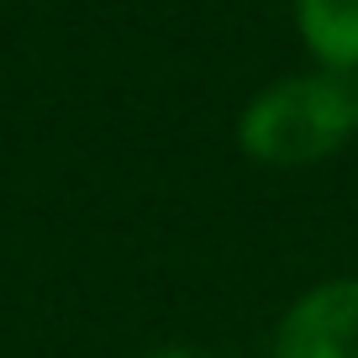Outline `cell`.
Masks as SVG:
<instances>
[{
    "label": "cell",
    "instance_id": "cell-2",
    "mask_svg": "<svg viewBox=\"0 0 358 358\" xmlns=\"http://www.w3.org/2000/svg\"><path fill=\"white\" fill-rule=\"evenodd\" d=\"M274 358H358V280L316 285L285 311Z\"/></svg>",
    "mask_w": 358,
    "mask_h": 358
},
{
    "label": "cell",
    "instance_id": "cell-4",
    "mask_svg": "<svg viewBox=\"0 0 358 358\" xmlns=\"http://www.w3.org/2000/svg\"><path fill=\"white\" fill-rule=\"evenodd\" d=\"M148 358H201V353H185V348H164V353H148Z\"/></svg>",
    "mask_w": 358,
    "mask_h": 358
},
{
    "label": "cell",
    "instance_id": "cell-3",
    "mask_svg": "<svg viewBox=\"0 0 358 358\" xmlns=\"http://www.w3.org/2000/svg\"><path fill=\"white\" fill-rule=\"evenodd\" d=\"M295 16L327 69H358V0H295Z\"/></svg>",
    "mask_w": 358,
    "mask_h": 358
},
{
    "label": "cell",
    "instance_id": "cell-1",
    "mask_svg": "<svg viewBox=\"0 0 358 358\" xmlns=\"http://www.w3.org/2000/svg\"><path fill=\"white\" fill-rule=\"evenodd\" d=\"M358 132V95L332 74H295L253 95L237 143L268 169H306L332 158Z\"/></svg>",
    "mask_w": 358,
    "mask_h": 358
}]
</instances>
